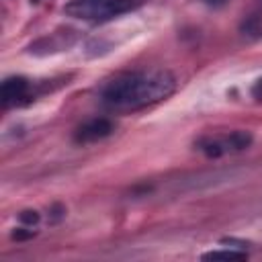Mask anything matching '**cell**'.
Listing matches in <instances>:
<instances>
[{"instance_id":"cell-1","label":"cell","mask_w":262,"mask_h":262,"mask_svg":"<svg viewBox=\"0 0 262 262\" xmlns=\"http://www.w3.org/2000/svg\"><path fill=\"white\" fill-rule=\"evenodd\" d=\"M176 90V78L168 70H139L111 80L100 98L111 111H139L166 100Z\"/></svg>"},{"instance_id":"cell-2","label":"cell","mask_w":262,"mask_h":262,"mask_svg":"<svg viewBox=\"0 0 262 262\" xmlns=\"http://www.w3.org/2000/svg\"><path fill=\"white\" fill-rule=\"evenodd\" d=\"M141 2L143 0H70L63 12L86 23H106L115 16L135 10Z\"/></svg>"},{"instance_id":"cell-3","label":"cell","mask_w":262,"mask_h":262,"mask_svg":"<svg viewBox=\"0 0 262 262\" xmlns=\"http://www.w3.org/2000/svg\"><path fill=\"white\" fill-rule=\"evenodd\" d=\"M194 145L207 158H221V156L239 154V151L248 149L252 145V133L250 131H231V133L205 135Z\"/></svg>"},{"instance_id":"cell-4","label":"cell","mask_w":262,"mask_h":262,"mask_svg":"<svg viewBox=\"0 0 262 262\" xmlns=\"http://www.w3.org/2000/svg\"><path fill=\"white\" fill-rule=\"evenodd\" d=\"M31 100H35L31 80H27L23 76H10L2 82V106L4 108L25 106Z\"/></svg>"},{"instance_id":"cell-5","label":"cell","mask_w":262,"mask_h":262,"mask_svg":"<svg viewBox=\"0 0 262 262\" xmlns=\"http://www.w3.org/2000/svg\"><path fill=\"white\" fill-rule=\"evenodd\" d=\"M113 131H115V123L111 119L96 117V119H90V121L82 123L74 131V141L76 143H94V141H100V139L108 137Z\"/></svg>"},{"instance_id":"cell-6","label":"cell","mask_w":262,"mask_h":262,"mask_svg":"<svg viewBox=\"0 0 262 262\" xmlns=\"http://www.w3.org/2000/svg\"><path fill=\"white\" fill-rule=\"evenodd\" d=\"M217 258H223V260H246L248 254L239 252V250H211V252L203 254V260H217Z\"/></svg>"},{"instance_id":"cell-7","label":"cell","mask_w":262,"mask_h":262,"mask_svg":"<svg viewBox=\"0 0 262 262\" xmlns=\"http://www.w3.org/2000/svg\"><path fill=\"white\" fill-rule=\"evenodd\" d=\"M18 217H20V221L27 223V225H33V223L39 221V213H37V211H23Z\"/></svg>"},{"instance_id":"cell-8","label":"cell","mask_w":262,"mask_h":262,"mask_svg":"<svg viewBox=\"0 0 262 262\" xmlns=\"http://www.w3.org/2000/svg\"><path fill=\"white\" fill-rule=\"evenodd\" d=\"M250 94H252V98H254L256 102H262V78H258V80L252 84Z\"/></svg>"},{"instance_id":"cell-9","label":"cell","mask_w":262,"mask_h":262,"mask_svg":"<svg viewBox=\"0 0 262 262\" xmlns=\"http://www.w3.org/2000/svg\"><path fill=\"white\" fill-rule=\"evenodd\" d=\"M207 4H211V6H221V4H225L227 0H205Z\"/></svg>"}]
</instances>
